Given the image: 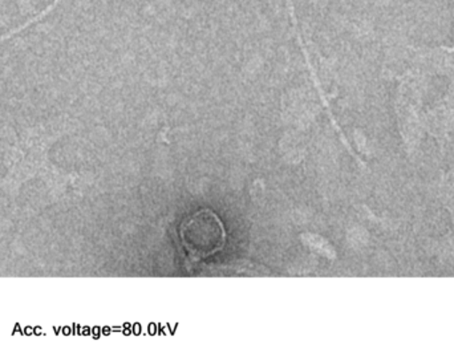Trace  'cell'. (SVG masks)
Masks as SVG:
<instances>
[{
  "label": "cell",
  "instance_id": "cell-1",
  "mask_svg": "<svg viewBox=\"0 0 454 361\" xmlns=\"http://www.w3.org/2000/svg\"><path fill=\"white\" fill-rule=\"evenodd\" d=\"M183 239L193 255L207 256L223 247L225 232L217 216L200 213L184 224Z\"/></svg>",
  "mask_w": 454,
  "mask_h": 361
}]
</instances>
